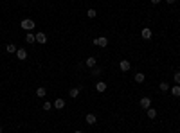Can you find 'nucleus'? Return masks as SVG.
<instances>
[{
  "instance_id": "4be33fe9",
  "label": "nucleus",
  "mask_w": 180,
  "mask_h": 133,
  "mask_svg": "<svg viewBox=\"0 0 180 133\" xmlns=\"http://www.w3.org/2000/svg\"><path fill=\"white\" fill-rule=\"evenodd\" d=\"M51 108H52V104H51L49 101H45V103H43V110H51Z\"/></svg>"
},
{
  "instance_id": "aec40b11",
  "label": "nucleus",
  "mask_w": 180,
  "mask_h": 133,
  "mask_svg": "<svg viewBox=\"0 0 180 133\" xmlns=\"http://www.w3.org/2000/svg\"><path fill=\"white\" fill-rule=\"evenodd\" d=\"M158 88H160L162 92H168V90H169V85H168V83H164V81H162L160 85H158Z\"/></svg>"
},
{
  "instance_id": "bb28decb",
  "label": "nucleus",
  "mask_w": 180,
  "mask_h": 133,
  "mask_svg": "<svg viewBox=\"0 0 180 133\" xmlns=\"http://www.w3.org/2000/svg\"><path fill=\"white\" fill-rule=\"evenodd\" d=\"M0 133H2V126H0Z\"/></svg>"
},
{
  "instance_id": "393cba45",
  "label": "nucleus",
  "mask_w": 180,
  "mask_h": 133,
  "mask_svg": "<svg viewBox=\"0 0 180 133\" xmlns=\"http://www.w3.org/2000/svg\"><path fill=\"white\" fill-rule=\"evenodd\" d=\"M158 2H160V0H151V4H158Z\"/></svg>"
},
{
  "instance_id": "dca6fc26",
  "label": "nucleus",
  "mask_w": 180,
  "mask_h": 133,
  "mask_svg": "<svg viewBox=\"0 0 180 133\" xmlns=\"http://www.w3.org/2000/svg\"><path fill=\"white\" fill-rule=\"evenodd\" d=\"M146 112H148V117H150V119H155V117H157V110H153L151 106H150V108L146 110Z\"/></svg>"
},
{
  "instance_id": "ddd939ff",
  "label": "nucleus",
  "mask_w": 180,
  "mask_h": 133,
  "mask_svg": "<svg viewBox=\"0 0 180 133\" xmlns=\"http://www.w3.org/2000/svg\"><path fill=\"white\" fill-rule=\"evenodd\" d=\"M171 90V94L175 95V97H180V85H175L173 88H169Z\"/></svg>"
},
{
  "instance_id": "9b49d317",
  "label": "nucleus",
  "mask_w": 180,
  "mask_h": 133,
  "mask_svg": "<svg viewBox=\"0 0 180 133\" xmlns=\"http://www.w3.org/2000/svg\"><path fill=\"white\" fill-rule=\"evenodd\" d=\"M54 108H56V110H61V108H65V101H63L61 97L54 101Z\"/></svg>"
},
{
  "instance_id": "7ed1b4c3",
  "label": "nucleus",
  "mask_w": 180,
  "mask_h": 133,
  "mask_svg": "<svg viewBox=\"0 0 180 133\" xmlns=\"http://www.w3.org/2000/svg\"><path fill=\"white\" fill-rule=\"evenodd\" d=\"M139 104H141L142 110H148L150 106H151V99H150V97H142L141 101H139Z\"/></svg>"
},
{
  "instance_id": "4468645a",
  "label": "nucleus",
  "mask_w": 180,
  "mask_h": 133,
  "mask_svg": "<svg viewBox=\"0 0 180 133\" xmlns=\"http://www.w3.org/2000/svg\"><path fill=\"white\" fill-rule=\"evenodd\" d=\"M36 95H38V97H45V95H47V90H45L43 86H40V88L36 90Z\"/></svg>"
},
{
  "instance_id": "6ab92c4d",
  "label": "nucleus",
  "mask_w": 180,
  "mask_h": 133,
  "mask_svg": "<svg viewBox=\"0 0 180 133\" xmlns=\"http://www.w3.org/2000/svg\"><path fill=\"white\" fill-rule=\"evenodd\" d=\"M86 16H88V18H96L97 16V11L96 9H88V11H86Z\"/></svg>"
},
{
  "instance_id": "0eeeda50",
  "label": "nucleus",
  "mask_w": 180,
  "mask_h": 133,
  "mask_svg": "<svg viewBox=\"0 0 180 133\" xmlns=\"http://www.w3.org/2000/svg\"><path fill=\"white\" fill-rule=\"evenodd\" d=\"M96 63H97V59H96L94 56H90V58L85 61V65H86V66H90V69H94V66H96Z\"/></svg>"
},
{
  "instance_id": "f257e3e1",
  "label": "nucleus",
  "mask_w": 180,
  "mask_h": 133,
  "mask_svg": "<svg viewBox=\"0 0 180 133\" xmlns=\"http://www.w3.org/2000/svg\"><path fill=\"white\" fill-rule=\"evenodd\" d=\"M20 25H22V29H25V31H32V29H34V22H32V20L31 18H24L22 20V22H20Z\"/></svg>"
},
{
  "instance_id": "20e7f679",
  "label": "nucleus",
  "mask_w": 180,
  "mask_h": 133,
  "mask_svg": "<svg viewBox=\"0 0 180 133\" xmlns=\"http://www.w3.org/2000/svg\"><path fill=\"white\" fill-rule=\"evenodd\" d=\"M119 69H121L123 72H128V70L131 69V65H130L128 59H123V61H119Z\"/></svg>"
},
{
  "instance_id": "a211bd4d",
  "label": "nucleus",
  "mask_w": 180,
  "mask_h": 133,
  "mask_svg": "<svg viewBox=\"0 0 180 133\" xmlns=\"http://www.w3.org/2000/svg\"><path fill=\"white\" fill-rule=\"evenodd\" d=\"M69 95H70V97H74V99H76V97L79 95V88H70V92H69Z\"/></svg>"
},
{
  "instance_id": "5701e85b",
  "label": "nucleus",
  "mask_w": 180,
  "mask_h": 133,
  "mask_svg": "<svg viewBox=\"0 0 180 133\" xmlns=\"http://www.w3.org/2000/svg\"><path fill=\"white\" fill-rule=\"evenodd\" d=\"M92 74H94V76H99V74H101V69H92Z\"/></svg>"
},
{
  "instance_id": "f3484780",
  "label": "nucleus",
  "mask_w": 180,
  "mask_h": 133,
  "mask_svg": "<svg viewBox=\"0 0 180 133\" xmlns=\"http://www.w3.org/2000/svg\"><path fill=\"white\" fill-rule=\"evenodd\" d=\"M5 50H7L9 54H13V52H15V54H16V50H18V49H16V47H15V45H13V43H9L7 47H5Z\"/></svg>"
},
{
  "instance_id": "1a4fd4ad",
  "label": "nucleus",
  "mask_w": 180,
  "mask_h": 133,
  "mask_svg": "<svg viewBox=\"0 0 180 133\" xmlns=\"http://www.w3.org/2000/svg\"><path fill=\"white\" fill-rule=\"evenodd\" d=\"M25 42H27V43H34L36 42V34H32V32L29 31L27 34H25Z\"/></svg>"
},
{
  "instance_id": "2eb2a0df",
  "label": "nucleus",
  "mask_w": 180,
  "mask_h": 133,
  "mask_svg": "<svg viewBox=\"0 0 180 133\" xmlns=\"http://www.w3.org/2000/svg\"><path fill=\"white\" fill-rule=\"evenodd\" d=\"M144 74H142V72H139V74H135V83H144Z\"/></svg>"
},
{
  "instance_id": "f8f14e48",
  "label": "nucleus",
  "mask_w": 180,
  "mask_h": 133,
  "mask_svg": "<svg viewBox=\"0 0 180 133\" xmlns=\"http://www.w3.org/2000/svg\"><path fill=\"white\" fill-rule=\"evenodd\" d=\"M96 90H97V92H104V90H106V83H104V81H97Z\"/></svg>"
},
{
  "instance_id": "39448f33",
  "label": "nucleus",
  "mask_w": 180,
  "mask_h": 133,
  "mask_svg": "<svg viewBox=\"0 0 180 133\" xmlns=\"http://www.w3.org/2000/svg\"><path fill=\"white\" fill-rule=\"evenodd\" d=\"M85 121H86V124H96V122H97V117H96L94 114H86Z\"/></svg>"
},
{
  "instance_id": "6e6552de",
  "label": "nucleus",
  "mask_w": 180,
  "mask_h": 133,
  "mask_svg": "<svg viewBox=\"0 0 180 133\" xmlns=\"http://www.w3.org/2000/svg\"><path fill=\"white\" fill-rule=\"evenodd\" d=\"M141 36H142L144 40H151V29L144 27V29H142V32H141Z\"/></svg>"
},
{
  "instance_id": "423d86ee",
  "label": "nucleus",
  "mask_w": 180,
  "mask_h": 133,
  "mask_svg": "<svg viewBox=\"0 0 180 133\" xmlns=\"http://www.w3.org/2000/svg\"><path fill=\"white\" fill-rule=\"evenodd\" d=\"M36 42L38 43H47V36H45V32H36Z\"/></svg>"
},
{
  "instance_id": "9d476101",
  "label": "nucleus",
  "mask_w": 180,
  "mask_h": 133,
  "mask_svg": "<svg viewBox=\"0 0 180 133\" xmlns=\"http://www.w3.org/2000/svg\"><path fill=\"white\" fill-rule=\"evenodd\" d=\"M16 56H18V59H22V61H24V59L27 58V50H25V49H18L16 50Z\"/></svg>"
},
{
  "instance_id": "f03ea898",
  "label": "nucleus",
  "mask_w": 180,
  "mask_h": 133,
  "mask_svg": "<svg viewBox=\"0 0 180 133\" xmlns=\"http://www.w3.org/2000/svg\"><path fill=\"white\" fill-rule=\"evenodd\" d=\"M92 43H94V45H99V47H106V45H108V38L99 36V38H94V40H92Z\"/></svg>"
},
{
  "instance_id": "b1692460",
  "label": "nucleus",
  "mask_w": 180,
  "mask_h": 133,
  "mask_svg": "<svg viewBox=\"0 0 180 133\" xmlns=\"http://www.w3.org/2000/svg\"><path fill=\"white\" fill-rule=\"evenodd\" d=\"M166 2H168V4H175L177 0H166Z\"/></svg>"
},
{
  "instance_id": "412c9836",
  "label": "nucleus",
  "mask_w": 180,
  "mask_h": 133,
  "mask_svg": "<svg viewBox=\"0 0 180 133\" xmlns=\"http://www.w3.org/2000/svg\"><path fill=\"white\" fill-rule=\"evenodd\" d=\"M173 79H175V83L180 85V72H175V76H173Z\"/></svg>"
},
{
  "instance_id": "a878e982",
  "label": "nucleus",
  "mask_w": 180,
  "mask_h": 133,
  "mask_svg": "<svg viewBox=\"0 0 180 133\" xmlns=\"http://www.w3.org/2000/svg\"><path fill=\"white\" fill-rule=\"evenodd\" d=\"M74 133H83V131H79V130H78V131H74Z\"/></svg>"
}]
</instances>
